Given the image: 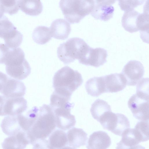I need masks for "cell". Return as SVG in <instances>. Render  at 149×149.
<instances>
[{"label": "cell", "instance_id": "6da1fadb", "mask_svg": "<svg viewBox=\"0 0 149 149\" xmlns=\"http://www.w3.org/2000/svg\"><path fill=\"white\" fill-rule=\"evenodd\" d=\"M56 126L53 109L50 106L44 104L39 109L38 116L30 129L26 132L30 143L33 148H49L46 139Z\"/></svg>", "mask_w": 149, "mask_h": 149}, {"label": "cell", "instance_id": "7a4b0ae2", "mask_svg": "<svg viewBox=\"0 0 149 149\" xmlns=\"http://www.w3.org/2000/svg\"><path fill=\"white\" fill-rule=\"evenodd\" d=\"M90 46L82 39L70 38L60 44L57 48V56L65 64L68 65L77 59L79 61L86 54Z\"/></svg>", "mask_w": 149, "mask_h": 149}, {"label": "cell", "instance_id": "3957f363", "mask_svg": "<svg viewBox=\"0 0 149 149\" xmlns=\"http://www.w3.org/2000/svg\"><path fill=\"white\" fill-rule=\"evenodd\" d=\"M94 6L89 0H60L59 2L64 18L71 24L79 22L91 13Z\"/></svg>", "mask_w": 149, "mask_h": 149}, {"label": "cell", "instance_id": "277c9868", "mask_svg": "<svg viewBox=\"0 0 149 149\" xmlns=\"http://www.w3.org/2000/svg\"><path fill=\"white\" fill-rule=\"evenodd\" d=\"M7 74L10 77L18 80L27 77L31 72V68L25 58V54L20 48L13 49L5 64Z\"/></svg>", "mask_w": 149, "mask_h": 149}, {"label": "cell", "instance_id": "5b68a950", "mask_svg": "<svg viewBox=\"0 0 149 149\" xmlns=\"http://www.w3.org/2000/svg\"><path fill=\"white\" fill-rule=\"evenodd\" d=\"M83 82L81 74L68 66L63 67L54 74L53 79L54 88H61L72 93Z\"/></svg>", "mask_w": 149, "mask_h": 149}, {"label": "cell", "instance_id": "8992f818", "mask_svg": "<svg viewBox=\"0 0 149 149\" xmlns=\"http://www.w3.org/2000/svg\"><path fill=\"white\" fill-rule=\"evenodd\" d=\"M148 13H140L133 10L125 12L121 20L122 25L126 31L132 33L140 31L141 35L148 32Z\"/></svg>", "mask_w": 149, "mask_h": 149}, {"label": "cell", "instance_id": "52a82bcc", "mask_svg": "<svg viewBox=\"0 0 149 149\" xmlns=\"http://www.w3.org/2000/svg\"><path fill=\"white\" fill-rule=\"evenodd\" d=\"M98 122L104 129L120 136L130 127V122L126 116L121 113H113L111 111L106 112Z\"/></svg>", "mask_w": 149, "mask_h": 149}, {"label": "cell", "instance_id": "ba28073f", "mask_svg": "<svg viewBox=\"0 0 149 149\" xmlns=\"http://www.w3.org/2000/svg\"><path fill=\"white\" fill-rule=\"evenodd\" d=\"M0 38L10 48L18 47L21 44L23 35L6 16L0 18Z\"/></svg>", "mask_w": 149, "mask_h": 149}, {"label": "cell", "instance_id": "9c48e42d", "mask_svg": "<svg viewBox=\"0 0 149 149\" xmlns=\"http://www.w3.org/2000/svg\"><path fill=\"white\" fill-rule=\"evenodd\" d=\"M74 106L73 103H70L64 107L52 109L57 127L66 130L74 126L76 123L75 117L70 113L71 110Z\"/></svg>", "mask_w": 149, "mask_h": 149}, {"label": "cell", "instance_id": "30bf717a", "mask_svg": "<svg viewBox=\"0 0 149 149\" xmlns=\"http://www.w3.org/2000/svg\"><path fill=\"white\" fill-rule=\"evenodd\" d=\"M121 73L125 79L127 85L134 86L143 78L144 68L140 62L131 60L124 66Z\"/></svg>", "mask_w": 149, "mask_h": 149}, {"label": "cell", "instance_id": "8fae6325", "mask_svg": "<svg viewBox=\"0 0 149 149\" xmlns=\"http://www.w3.org/2000/svg\"><path fill=\"white\" fill-rule=\"evenodd\" d=\"M128 106L136 119L140 120H149V99L136 93L129 99Z\"/></svg>", "mask_w": 149, "mask_h": 149}, {"label": "cell", "instance_id": "7c38bea8", "mask_svg": "<svg viewBox=\"0 0 149 149\" xmlns=\"http://www.w3.org/2000/svg\"><path fill=\"white\" fill-rule=\"evenodd\" d=\"M107 56V52L104 49L100 47L93 48L90 47L85 57L79 63L97 68L106 62Z\"/></svg>", "mask_w": 149, "mask_h": 149}, {"label": "cell", "instance_id": "4fadbf2b", "mask_svg": "<svg viewBox=\"0 0 149 149\" xmlns=\"http://www.w3.org/2000/svg\"><path fill=\"white\" fill-rule=\"evenodd\" d=\"M26 91V87L22 82L9 77L1 93L8 99L22 97Z\"/></svg>", "mask_w": 149, "mask_h": 149}, {"label": "cell", "instance_id": "5bb4252c", "mask_svg": "<svg viewBox=\"0 0 149 149\" xmlns=\"http://www.w3.org/2000/svg\"><path fill=\"white\" fill-rule=\"evenodd\" d=\"M27 102L22 97L7 99L4 108V116H17L22 114L27 108Z\"/></svg>", "mask_w": 149, "mask_h": 149}, {"label": "cell", "instance_id": "9a60e30c", "mask_svg": "<svg viewBox=\"0 0 149 149\" xmlns=\"http://www.w3.org/2000/svg\"><path fill=\"white\" fill-rule=\"evenodd\" d=\"M111 143L108 134L105 132L99 131L93 132L90 135L86 148L90 149H106L110 146Z\"/></svg>", "mask_w": 149, "mask_h": 149}, {"label": "cell", "instance_id": "2e32d148", "mask_svg": "<svg viewBox=\"0 0 149 149\" xmlns=\"http://www.w3.org/2000/svg\"><path fill=\"white\" fill-rule=\"evenodd\" d=\"M103 77L106 93L121 91L127 85L125 80L121 73L111 74Z\"/></svg>", "mask_w": 149, "mask_h": 149}, {"label": "cell", "instance_id": "e0dca14e", "mask_svg": "<svg viewBox=\"0 0 149 149\" xmlns=\"http://www.w3.org/2000/svg\"><path fill=\"white\" fill-rule=\"evenodd\" d=\"M66 134L68 139L67 148L76 149L86 144L87 134L81 129L73 127L68 131Z\"/></svg>", "mask_w": 149, "mask_h": 149}, {"label": "cell", "instance_id": "ac0fdd59", "mask_svg": "<svg viewBox=\"0 0 149 149\" xmlns=\"http://www.w3.org/2000/svg\"><path fill=\"white\" fill-rule=\"evenodd\" d=\"M49 28L52 37L58 40H64L67 39L71 31L70 24L62 19L54 20Z\"/></svg>", "mask_w": 149, "mask_h": 149}, {"label": "cell", "instance_id": "d6986e66", "mask_svg": "<svg viewBox=\"0 0 149 149\" xmlns=\"http://www.w3.org/2000/svg\"><path fill=\"white\" fill-rule=\"evenodd\" d=\"M30 144L26 132L21 131L6 138L2 143L3 149H24Z\"/></svg>", "mask_w": 149, "mask_h": 149}, {"label": "cell", "instance_id": "ffe728a7", "mask_svg": "<svg viewBox=\"0 0 149 149\" xmlns=\"http://www.w3.org/2000/svg\"><path fill=\"white\" fill-rule=\"evenodd\" d=\"M121 141L117 144V149L141 148L142 146L139 145L140 143L136 135L134 129H128L121 135Z\"/></svg>", "mask_w": 149, "mask_h": 149}, {"label": "cell", "instance_id": "44dd1931", "mask_svg": "<svg viewBox=\"0 0 149 149\" xmlns=\"http://www.w3.org/2000/svg\"><path fill=\"white\" fill-rule=\"evenodd\" d=\"M72 93L69 91L62 89H54L50 97V106L52 109L65 106L69 102Z\"/></svg>", "mask_w": 149, "mask_h": 149}, {"label": "cell", "instance_id": "7402d4cb", "mask_svg": "<svg viewBox=\"0 0 149 149\" xmlns=\"http://www.w3.org/2000/svg\"><path fill=\"white\" fill-rule=\"evenodd\" d=\"M19 7L25 14L36 16L41 14L43 6L40 0H18Z\"/></svg>", "mask_w": 149, "mask_h": 149}, {"label": "cell", "instance_id": "603a6c76", "mask_svg": "<svg viewBox=\"0 0 149 149\" xmlns=\"http://www.w3.org/2000/svg\"><path fill=\"white\" fill-rule=\"evenodd\" d=\"M85 87L88 94L93 97L106 93L103 76L90 79L86 82Z\"/></svg>", "mask_w": 149, "mask_h": 149}, {"label": "cell", "instance_id": "cb8c5ba5", "mask_svg": "<svg viewBox=\"0 0 149 149\" xmlns=\"http://www.w3.org/2000/svg\"><path fill=\"white\" fill-rule=\"evenodd\" d=\"M1 126L4 133L8 136L15 135L23 131L18 121L17 116H7L4 118Z\"/></svg>", "mask_w": 149, "mask_h": 149}, {"label": "cell", "instance_id": "d4e9b609", "mask_svg": "<svg viewBox=\"0 0 149 149\" xmlns=\"http://www.w3.org/2000/svg\"><path fill=\"white\" fill-rule=\"evenodd\" d=\"M48 143L49 149L67 148L68 139L66 134L63 130H56L50 135Z\"/></svg>", "mask_w": 149, "mask_h": 149}, {"label": "cell", "instance_id": "484cf974", "mask_svg": "<svg viewBox=\"0 0 149 149\" xmlns=\"http://www.w3.org/2000/svg\"><path fill=\"white\" fill-rule=\"evenodd\" d=\"M114 11L111 5H97L94 6L91 14L96 19L106 22L113 17Z\"/></svg>", "mask_w": 149, "mask_h": 149}, {"label": "cell", "instance_id": "4316f807", "mask_svg": "<svg viewBox=\"0 0 149 149\" xmlns=\"http://www.w3.org/2000/svg\"><path fill=\"white\" fill-rule=\"evenodd\" d=\"M39 109L37 107H34L25 115L22 114L17 116L19 124L23 131L26 132L30 129L37 118Z\"/></svg>", "mask_w": 149, "mask_h": 149}, {"label": "cell", "instance_id": "83f0119b", "mask_svg": "<svg viewBox=\"0 0 149 149\" xmlns=\"http://www.w3.org/2000/svg\"><path fill=\"white\" fill-rule=\"evenodd\" d=\"M52 37L50 28L40 26L33 31L32 37L34 41L39 45H44L48 42Z\"/></svg>", "mask_w": 149, "mask_h": 149}, {"label": "cell", "instance_id": "f1b7e54d", "mask_svg": "<svg viewBox=\"0 0 149 149\" xmlns=\"http://www.w3.org/2000/svg\"><path fill=\"white\" fill-rule=\"evenodd\" d=\"M111 111V107L107 102L97 99L92 104L90 111L93 118L99 121L107 112Z\"/></svg>", "mask_w": 149, "mask_h": 149}, {"label": "cell", "instance_id": "f546056e", "mask_svg": "<svg viewBox=\"0 0 149 149\" xmlns=\"http://www.w3.org/2000/svg\"><path fill=\"white\" fill-rule=\"evenodd\" d=\"M149 120H140L134 128L141 142L149 140Z\"/></svg>", "mask_w": 149, "mask_h": 149}, {"label": "cell", "instance_id": "4dcf8cb0", "mask_svg": "<svg viewBox=\"0 0 149 149\" xmlns=\"http://www.w3.org/2000/svg\"><path fill=\"white\" fill-rule=\"evenodd\" d=\"M0 6L4 13L12 15L19 10L18 0H0Z\"/></svg>", "mask_w": 149, "mask_h": 149}, {"label": "cell", "instance_id": "1f68e13d", "mask_svg": "<svg viewBox=\"0 0 149 149\" xmlns=\"http://www.w3.org/2000/svg\"><path fill=\"white\" fill-rule=\"evenodd\" d=\"M146 0H118L121 9L125 12L134 10L143 4Z\"/></svg>", "mask_w": 149, "mask_h": 149}, {"label": "cell", "instance_id": "d6a6232c", "mask_svg": "<svg viewBox=\"0 0 149 149\" xmlns=\"http://www.w3.org/2000/svg\"><path fill=\"white\" fill-rule=\"evenodd\" d=\"M137 84L136 94L139 96L149 99L148 78L141 79Z\"/></svg>", "mask_w": 149, "mask_h": 149}, {"label": "cell", "instance_id": "836d02e7", "mask_svg": "<svg viewBox=\"0 0 149 149\" xmlns=\"http://www.w3.org/2000/svg\"><path fill=\"white\" fill-rule=\"evenodd\" d=\"M9 49L5 44L0 43V64H4L5 56Z\"/></svg>", "mask_w": 149, "mask_h": 149}, {"label": "cell", "instance_id": "e575fe53", "mask_svg": "<svg viewBox=\"0 0 149 149\" xmlns=\"http://www.w3.org/2000/svg\"><path fill=\"white\" fill-rule=\"evenodd\" d=\"M94 5H111L115 3L117 0H89Z\"/></svg>", "mask_w": 149, "mask_h": 149}, {"label": "cell", "instance_id": "d590c367", "mask_svg": "<svg viewBox=\"0 0 149 149\" xmlns=\"http://www.w3.org/2000/svg\"><path fill=\"white\" fill-rule=\"evenodd\" d=\"M9 77L6 74L0 71V92L1 93Z\"/></svg>", "mask_w": 149, "mask_h": 149}, {"label": "cell", "instance_id": "8d00e7d4", "mask_svg": "<svg viewBox=\"0 0 149 149\" xmlns=\"http://www.w3.org/2000/svg\"><path fill=\"white\" fill-rule=\"evenodd\" d=\"M6 99L3 96L0 95V116H4L3 108Z\"/></svg>", "mask_w": 149, "mask_h": 149}]
</instances>
